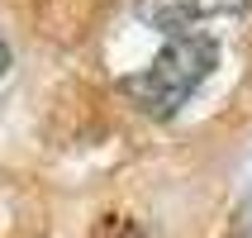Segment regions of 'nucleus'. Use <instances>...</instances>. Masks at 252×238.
Listing matches in <instances>:
<instances>
[{
  "mask_svg": "<svg viewBox=\"0 0 252 238\" xmlns=\"http://www.w3.org/2000/svg\"><path fill=\"white\" fill-rule=\"evenodd\" d=\"M214 67H219V43L210 34H171L167 48L153 57V67L124 76V96L143 114L167 119V114H176L205 86V76Z\"/></svg>",
  "mask_w": 252,
  "mask_h": 238,
  "instance_id": "nucleus-1",
  "label": "nucleus"
},
{
  "mask_svg": "<svg viewBox=\"0 0 252 238\" xmlns=\"http://www.w3.org/2000/svg\"><path fill=\"white\" fill-rule=\"evenodd\" d=\"M248 5L252 0H133V14L162 34H190L205 19H228V14H243Z\"/></svg>",
  "mask_w": 252,
  "mask_h": 238,
  "instance_id": "nucleus-2",
  "label": "nucleus"
},
{
  "mask_svg": "<svg viewBox=\"0 0 252 238\" xmlns=\"http://www.w3.org/2000/svg\"><path fill=\"white\" fill-rule=\"evenodd\" d=\"M5 67H10V48L0 43V76H5Z\"/></svg>",
  "mask_w": 252,
  "mask_h": 238,
  "instance_id": "nucleus-3",
  "label": "nucleus"
}]
</instances>
